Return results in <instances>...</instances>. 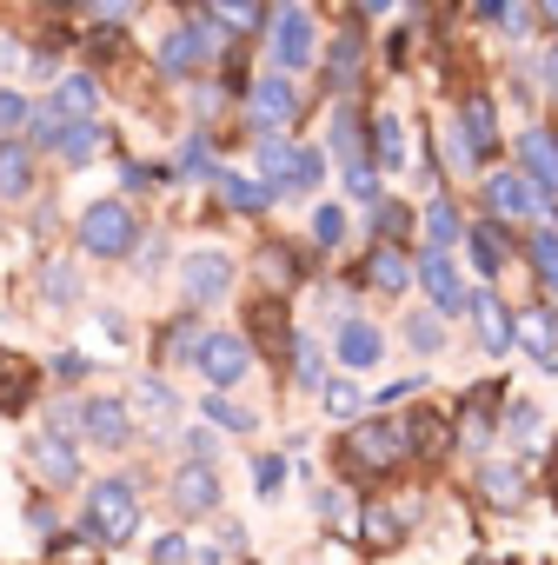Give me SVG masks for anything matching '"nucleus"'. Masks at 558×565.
<instances>
[{
  "label": "nucleus",
  "mask_w": 558,
  "mask_h": 565,
  "mask_svg": "<svg viewBox=\"0 0 558 565\" xmlns=\"http://www.w3.org/2000/svg\"><path fill=\"white\" fill-rule=\"evenodd\" d=\"M340 459H346L353 472H386V466L412 459V419H373V426H360V433L340 446Z\"/></svg>",
  "instance_id": "1"
},
{
  "label": "nucleus",
  "mask_w": 558,
  "mask_h": 565,
  "mask_svg": "<svg viewBox=\"0 0 558 565\" xmlns=\"http://www.w3.org/2000/svg\"><path fill=\"white\" fill-rule=\"evenodd\" d=\"M81 246H87L94 259H127V253L140 246L133 206H127V200H100V206H87V213H81Z\"/></svg>",
  "instance_id": "2"
},
{
  "label": "nucleus",
  "mask_w": 558,
  "mask_h": 565,
  "mask_svg": "<svg viewBox=\"0 0 558 565\" xmlns=\"http://www.w3.org/2000/svg\"><path fill=\"white\" fill-rule=\"evenodd\" d=\"M133 525H140V499H133V486H127V479H100V486L87 492V539L120 545V539H133Z\"/></svg>",
  "instance_id": "3"
},
{
  "label": "nucleus",
  "mask_w": 558,
  "mask_h": 565,
  "mask_svg": "<svg viewBox=\"0 0 558 565\" xmlns=\"http://www.w3.org/2000/svg\"><path fill=\"white\" fill-rule=\"evenodd\" d=\"M180 287H186V300H193V307H213V300H226V287H233V259H226L219 246H200V253H186V259H180Z\"/></svg>",
  "instance_id": "4"
},
{
  "label": "nucleus",
  "mask_w": 558,
  "mask_h": 565,
  "mask_svg": "<svg viewBox=\"0 0 558 565\" xmlns=\"http://www.w3.org/2000/svg\"><path fill=\"white\" fill-rule=\"evenodd\" d=\"M419 287L432 294L439 313H465V307H472V294H465V279H459V266H452L446 246H426V259H419Z\"/></svg>",
  "instance_id": "5"
},
{
  "label": "nucleus",
  "mask_w": 558,
  "mask_h": 565,
  "mask_svg": "<svg viewBox=\"0 0 558 565\" xmlns=\"http://www.w3.org/2000/svg\"><path fill=\"white\" fill-rule=\"evenodd\" d=\"M193 366L226 393V386H239V380H246L253 353H246V340H239V333H206V347H200V360H193Z\"/></svg>",
  "instance_id": "6"
},
{
  "label": "nucleus",
  "mask_w": 558,
  "mask_h": 565,
  "mask_svg": "<svg viewBox=\"0 0 558 565\" xmlns=\"http://www.w3.org/2000/svg\"><path fill=\"white\" fill-rule=\"evenodd\" d=\"M272 61L279 67H307L313 61V14L307 8H279L272 14Z\"/></svg>",
  "instance_id": "7"
},
{
  "label": "nucleus",
  "mask_w": 558,
  "mask_h": 565,
  "mask_svg": "<svg viewBox=\"0 0 558 565\" xmlns=\"http://www.w3.org/2000/svg\"><path fill=\"white\" fill-rule=\"evenodd\" d=\"M167 492H173V505H180L186 519H200V512H213V505H219V472H213L206 459H186V466L173 472V486H167Z\"/></svg>",
  "instance_id": "8"
},
{
  "label": "nucleus",
  "mask_w": 558,
  "mask_h": 565,
  "mask_svg": "<svg viewBox=\"0 0 558 565\" xmlns=\"http://www.w3.org/2000/svg\"><path fill=\"white\" fill-rule=\"evenodd\" d=\"M333 353H340V366H346V373H366V366H379L386 340H379V327L346 320V327H340V340H333Z\"/></svg>",
  "instance_id": "9"
},
{
  "label": "nucleus",
  "mask_w": 558,
  "mask_h": 565,
  "mask_svg": "<svg viewBox=\"0 0 558 565\" xmlns=\"http://www.w3.org/2000/svg\"><path fill=\"white\" fill-rule=\"evenodd\" d=\"M206 54H213V34H206V28H173V34L160 41V67H167V74H193Z\"/></svg>",
  "instance_id": "10"
},
{
  "label": "nucleus",
  "mask_w": 558,
  "mask_h": 565,
  "mask_svg": "<svg viewBox=\"0 0 558 565\" xmlns=\"http://www.w3.org/2000/svg\"><path fill=\"white\" fill-rule=\"evenodd\" d=\"M518 167H525L551 200H558V140H551V134H538V127H532V134H518Z\"/></svg>",
  "instance_id": "11"
},
{
  "label": "nucleus",
  "mask_w": 558,
  "mask_h": 565,
  "mask_svg": "<svg viewBox=\"0 0 558 565\" xmlns=\"http://www.w3.org/2000/svg\"><path fill=\"white\" fill-rule=\"evenodd\" d=\"M259 173L272 180V193H300V153H293V140L266 134L259 140Z\"/></svg>",
  "instance_id": "12"
},
{
  "label": "nucleus",
  "mask_w": 558,
  "mask_h": 565,
  "mask_svg": "<svg viewBox=\"0 0 558 565\" xmlns=\"http://www.w3.org/2000/svg\"><path fill=\"white\" fill-rule=\"evenodd\" d=\"M81 413H87V439H94V446H127V439H133V419H127L120 399H87Z\"/></svg>",
  "instance_id": "13"
},
{
  "label": "nucleus",
  "mask_w": 558,
  "mask_h": 565,
  "mask_svg": "<svg viewBox=\"0 0 558 565\" xmlns=\"http://www.w3.org/2000/svg\"><path fill=\"white\" fill-rule=\"evenodd\" d=\"M34 472H41L47 486H74V479H81V459H74V446L54 433V439H41V446H34Z\"/></svg>",
  "instance_id": "14"
},
{
  "label": "nucleus",
  "mask_w": 558,
  "mask_h": 565,
  "mask_svg": "<svg viewBox=\"0 0 558 565\" xmlns=\"http://www.w3.org/2000/svg\"><path fill=\"white\" fill-rule=\"evenodd\" d=\"M253 120L259 127H287L293 120V81H259L253 87Z\"/></svg>",
  "instance_id": "15"
},
{
  "label": "nucleus",
  "mask_w": 558,
  "mask_h": 565,
  "mask_svg": "<svg viewBox=\"0 0 558 565\" xmlns=\"http://www.w3.org/2000/svg\"><path fill=\"white\" fill-rule=\"evenodd\" d=\"M366 279H373L379 294H406V287H412V266H406V253H399V246H373Z\"/></svg>",
  "instance_id": "16"
},
{
  "label": "nucleus",
  "mask_w": 558,
  "mask_h": 565,
  "mask_svg": "<svg viewBox=\"0 0 558 565\" xmlns=\"http://www.w3.org/2000/svg\"><path fill=\"white\" fill-rule=\"evenodd\" d=\"M472 313H479V340H485V353H505L512 340H518V320L485 294V300H472Z\"/></svg>",
  "instance_id": "17"
},
{
  "label": "nucleus",
  "mask_w": 558,
  "mask_h": 565,
  "mask_svg": "<svg viewBox=\"0 0 558 565\" xmlns=\"http://www.w3.org/2000/svg\"><path fill=\"white\" fill-rule=\"evenodd\" d=\"M213 186H219V200H226L233 213H259V206L272 200V186H259V180H246V173H213Z\"/></svg>",
  "instance_id": "18"
},
{
  "label": "nucleus",
  "mask_w": 558,
  "mask_h": 565,
  "mask_svg": "<svg viewBox=\"0 0 558 565\" xmlns=\"http://www.w3.org/2000/svg\"><path fill=\"white\" fill-rule=\"evenodd\" d=\"M518 347L532 360H558V313H525L518 320Z\"/></svg>",
  "instance_id": "19"
},
{
  "label": "nucleus",
  "mask_w": 558,
  "mask_h": 565,
  "mask_svg": "<svg viewBox=\"0 0 558 565\" xmlns=\"http://www.w3.org/2000/svg\"><path fill=\"white\" fill-rule=\"evenodd\" d=\"M34 186V160H28V147H0V200H21Z\"/></svg>",
  "instance_id": "20"
},
{
  "label": "nucleus",
  "mask_w": 558,
  "mask_h": 565,
  "mask_svg": "<svg viewBox=\"0 0 558 565\" xmlns=\"http://www.w3.org/2000/svg\"><path fill=\"white\" fill-rule=\"evenodd\" d=\"M54 107H61V114H74V120H94V107H100V87H94V74H74V81H61V87H54Z\"/></svg>",
  "instance_id": "21"
},
{
  "label": "nucleus",
  "mask_w": 558,
  "mask_h": 565,
  "mask_svg": "<svg viewBox=\"0 0 558 565\" xmlns=\"http://www.w3.org/2000/svg\"><path fill=\"white\" fill-rule=\"evenodd\" d=\"M465 246H472V266H479V273H485V279H492V273H498V266H505V233H498V226H492V220H479V226H472V233H465Z\"/></svg>",
  "instance_id": "22"
},
{
  "label": "nucleus",
  "mask_w": 558,
  "mask_h": 565,
  "mask_svg": "<svg viewBox=\"0 0 558 565\" xmlns=\"http://www.w3.org/2000/svg\"><path fill=\"white\" fill-rule=\"evenodd\" d=\"M54 153H61L67 167L94 160V153H100V127H94V120H67V127H61V147H54Z\"/></svg>",
  "instance_id": "23"
},
{
  "label": "nucleus",
  "mask_w": 558,
  "mask_h": 565,
  "mask_svg": "<svg viewBox=\"0 0 558 565\" xmlns=\"http://www.w3.org/2000/svg\"><path fill=\"white\" fill-rule=\"evenodd\" d=\"M479 492H485L492 505H518V492H525V472H518V466H485V472H479Z\"/></svg>",
  "instance_id": "24"
},
{
  "label": "nucleus",
  "mask_w": 558,
  "mask_h": 565,
  "mask_svg": "<svg viewBox=\"0 0 558 565\" xmlns=\"http://www.w3.org/2000/svg\"><path fill=\"white\" fill-rule=\"evenodd\" d=\"M333 153H340L346 167H360V160H366V140H360V114H353V107H340V114H333Z\"/></svg>",
  "instance_id": "25"
},
{
  "label": "nucleus",
  "mask_w": 558,
  "mask_h": 565,
  "mask_svg": "<svg viewBox=\"0 0 558 565\" xmlns=\"http://www.w3.org/2000/svg\"><path fill=\"white\" fill-rule=\"evenodd\" d=\"M28 406V366L0 353V413H21Z\"/></svg>",
  "instance_id": "26"
},
{
  "label": "nucleus",
  "mask_w": 558,
  "mask_h": 565,
  "mask_svg": "<svg viewBox=\"0 0 558 565\" xmlns=\"http://www.w3.org/2000/svg\"><path fill=\"white\" fill-rule=\"evenodd\" d=\"M206 419H213V426H226V433H253V426H259V419H253L246 406H233V399H226L219 386L206 393Z\"/></svg>",
  "instance_id": "27"
},
{
  "label": "nucleus",
  "mask_w": 558,
  "mask_h": 565,
  "mask_svg": "<svg viewBox=\"0 0 558 565\" xmlns=\"http://www.w3.org/2000/svg\"><path fill=\"white\" fill-rule=\"evenodd\" d=\"M465 134H472V147H479V153L498 140V114H492V100H465Z\"/></svg>",
  "instance_id": "28"
},
{
  "label": "nucleus",
  "mask_w": 558,
  "mask_h": 565,
  "mask_svg": "<svg viewBox=\"0 0 558 565\" xmlns=\"http://www.w3.org/2000/svg\"><path fill=\"white\" fill-rule=\"evenodd\" d=\"M426 239L452 253V239H459V213H452V200H432V206H426Z\"/></svg>",
  "instance_id": "29"
},
{
  "label": "nucleus",
  "mask_w": 558,
  "mask_h": 565,
  "mask_svg": "<svg viewBox=\"0 0 558 565\" xmlns=\"http://www.w3.org/2000/svg\"><path fill=\"white\" fill-rule=\"evenodd\" d=\"M532 273L545 279V294H558V233H538L532 239Z\"/></svg>",
  "instance_id": "30"
},
{
  "label": "nucleus",
  "mask_w": 558,
  "mask_h": 565,
  "mask_svg": "<svg viewBox=\"0 0 558 565\" xmlns=\"http://www.w3.org/2000/svg\"><path fill=\"white\" fill-rule=\"evenodd\" d=\"M133 399H140V413H153V419H173V413H180L173 386H160V380H140V386H133Z\"/></svg>",
  "instance_id": "31"
},
{
  "label": "nucleus",
  "mask_w": 558,
  "mask_h": 565,
  "mask_svg": "<svg viewBox=\"0 0 558 565\" xmlns=\"http://www.w3.org/2000/svg\"><path fill=\"white\" fill-rule=\"evenodd\" d=\"M373 147H379V167H399V160H406V147H399V120H393V114L373 120Z\"/></svg>",
  "instance_id": "32"
},
{
  "label": "nucleus",
  "mask_w": 558,
  "mask_h": 565,
  "mask_svg": "<svg viewBox=\"0 0 558 565\" xmlns=\"http://www.w3.org/2000/svg\"><path fill=\"white\" fill-rule=\"evenodd\" d=\"M406 340H412V353H439V347H446V327H439L432 313H412V320H406Z\"/></svg>",
  "instance_id": "33"
},
{
  "label": "nucleus",
  "mask_w": 558,
  "mask_h": 565,
  "mask_svg": "<svg viewBox=\"0 0 558 565\" xmlns=\"http://www.w3.org/2000/svg\"><path fill=\"white\" fill-rule=\"evenodd\" d=\"M360 406H373L360 386H346V380H333V386H326V413H333V419H360Z\"/></svg>",
  "instance_id": "34"
},
{
  "label": "nucleus",
  "mask_w": 558,
  "mask_h": 565,
  "mask_svg": "<svg viewBox=\"0 0 558 565\" xmlns=\"http://www.w3.org/2000/svg\"><path fill=\"white\" fill-rule=\"evenodd\" d=\"M313 239H320V246H340V239H346V213H340V206H320V213H313Z\"/></svg>",
  "instance_id": "35"
},
{
  "label": "nucleus",
  "mask_w": 558,
  "mask_h": 565,
  "mask_svg": "<svg viewBox=\"0 0 558 565\" xmlns=\"http://www.w3.org/2000/svg\"><path fill=\"white\" fill-rule=\"evenodd\" d=\"M74 294H81V279H74V266H47V300H61V307H67Z\"/></svg>",
  "instance_id": "36"
},
{
  "label": "nucleus",
  "mask_w": 558,
  "mask_h": 565,
  "mask_svg": "<svg viewBox=\"0 0 558 565\" xmlns=\"http://www.w3.org/2000/svg\"><path fill=\"white\" fill-rule=\"evenodd\" d=\"M253 486H259V492L272 499L279 486H287V459H259V466H253Z\"/></svg>",
  "instance_id": "37"
},
{
  "label": "nucleus",
  "mask_w": 558,
  "mask_h": 565,
  "mask_svg": "<svg viewBox=\"0 0 558 565\" xmlns=\"http://www.w3.org/2000/svg\"><path fill=\"white\" fill-rule=\"evenodd\" d=\"M346 186H353V200H379V173L360 160V167H346Z\"/></svg>",
  "instance_id": "38"
},
{
  "label": "nucleus",
  "mask_w": 558,
  "mask_h": 565,
  "mask_svg": "<svg viewBox=\"0 0 558 565\" xmlns=\"http://www.w3.org/2000/svg\"><path fill=\"white\" fill-rule=\"evenodd\" d=\"M153 565H186V539L180 532H160L153 539Z\"/></svg>",
  "instance_id": "39"
},
{
  "label": "nucleus",
  "mask_w": 558,
  "mask_h": 565,
  "mask_svg": "<svg viewBox=\"0 0 558 565\" xmlns=\"http://www.w3.org/2000/svg\"><path fill=\"white\" fill-rule=\"evenodd\" d=\"M0 127H8V134H14V127H28V100H21L14 87H0Z\"/></svg>",
  "instance_id": "40"
},
{
  "label": "nucleus",
  "mask_w": 558,
  "mask_h": 565,
  "mask_svg": "<svg viewBox=\"0 0 558 565\" xmlns=\"http://www.w3.org/2000/svg\"><path fill=\"white\" fill-rule=\"evenodd\" d=\"M213 167V153H206V134H193L186 140V153H180V173H206Z\"/></svg>",
  "instance_id": "41"
},
{
  "label": "nucleus",
  "mask_w": 558,
  "mask_h": 565,
  "mask_svg": "<svg viewBox=\"0 0 558 565\" xmlns=\"http://www.w3.org/2000/svg\"><path fill=\"white\" fill-rule=\"evenodd\" d=\"M373 233H386V239H399V233H406V206H393V200H386V206L373 213Z\"/></svg>",
  "instance_id": "42"
},
{
  "label": "nucleus",
  "mask_w": 558,
  "mask_h": 565,
  "mask_svg": "<svg viewBox=\"0 0 558 565\" xmlns=\"http://www.w3.org/2000/svg\"><path fill=\"white\" fill-rule=\"evenodd\" d=\"M320 173H326V160H320V153H300V193H313Z\"/></svg>",
  "instance_id": "43"
},
{
  "label": "nucleus",
  "mask_w": 558,
  "mask_h": 565,
  "mask_svg": "<svg viewBox=\"0 0 558 565\" xmlns=\"http://www.w3.org/2000/svg\"><path fill=\"white\" fill-rule=\"evenodd\" d=\"M219 21L226 28H253V8H246V0H219Z\"/></svg>",
  "instance_id": "44"
},
{
  "label": "nucleus",
  "mask_w": 558,
  "mask_h": 565,
  "mask_svg": "<svg viewBox=\"0 0 558 565\" xmlns=\"http://www.w3.org/2000/svg\"><path fill=\"white\" fill-rule=\"evenodd\" d=\"M538 433V413L532 406H512V439H532Z\"/></svg>",
  "instance_id": "45"
},
{
  "label": "nucleus",
  "mask_w": 558,
  "mask_h": 565,
  "mask_svg": "<svg viewBox=\"0 0 558 565\" xmlns=\"http://www.w3.org/2000/svg\"><path fill=\"white\" fill-rule=\"evenodd\" d=\"M472 14H479V21H505V14H512V0H472Z\"/></svg>",
  "instance_id": "46"
},
{
  "label": "nucleus",
  "mask_w": 558,
  "mask_h": 565,
  "mask_svg": "<svg viewBox=\"0 0 558 565\" xmlns=\"http://www.w3.org/2000/svg\"><path fill=\"white\" fill-rule=\"evenodd\" d=\"M538 74H545V94H551V100H558V47H551V54H545V61H538Z\"/></svg>",
  "instance_id": "47"
},
{
  "label": "nucleus",
  "mask_w": 558,
  "mask_h": 565,
  "mask_svg": "<svg viewBox=\"0 0 558 565\" xmlns=\"http://www.w3.org/2000/svg\"><path fill=\"white\" fill-rule=\"evenodd\" d=\"M94 8H100V14H133L140 0H94Z\"/></svg>",
  "instance_id": "48"
},
{
  "label": "nucleus",
  "mask_w": 558,
  "mask_h": 565,
  "mask_svg": "<svg viewBox=\"0 0 558 565\" xmlns=\"http://www.w3.org/2000/svg\"><path fill=\"white\" fill-rule=\"evenodd\" d=\"M360 8H366V14H386V8H393V0H360Z\"/></svg>",
  "instance_id": "49"
},
{
  "label": "nucleus",
  "mask_w": 558,
  "mask_h": 565,
  "mask_svg": "<svg viewBox=\"0 0 558 565\" xmlns=\"http://www.w3.org/2000/svg\"><path fill=\"white\" fill-rule=\"evenodd\" d=\"M545 14H551V21H558V0H545Z\"/></svg>",
  "instance_id": "50"
}]
</instances>
